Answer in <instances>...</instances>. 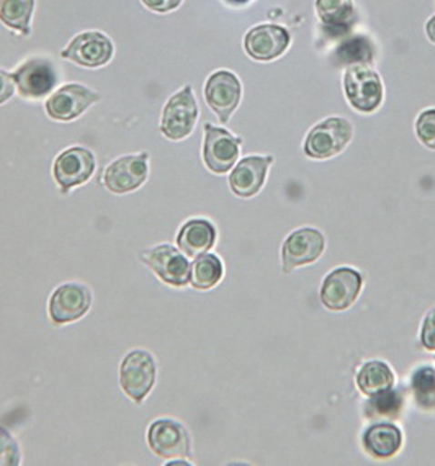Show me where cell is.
Here are the masks:
<instances>
[{"label":"cell","mask_w":435,"mask_h":466,"mask_svg":"<svg viewBox=\"0 0 435 466\" xmlns=\"http://www.w3.org/2000/svg\"><path fill=\"white\" fill-rule=\"evenodd\" d=\"M156 377H157V365L153 354L147 350L135 349L125 355V359L121 360V390L135 404H143L147 394L153 390Z\"/></svg>","instance_id":"6da1fadb"},{"label":"cell","mask_w":435,"mask_h":466,"mask_svg":"<svg viewBox=\"0 0 435 466\" xmlns=\"http://www.w3.org/2000/svg\"><path fill=\"white\" fill-rule=\"evenodd\" d=\"M147 445L154 455L169 461L192 457L190 434L176 419H156L147 429Z\"/></svg>","instance_id":"7a4b0ae2"},{"label":"cell","mask_w":435,"mask_h":466,"mask_svg":"<svg viewBox=\"0 0 435 466\" xmlns=\"http://www.w3.org/2000/svg\"><path fill=\"white\" fill-rule=\"evenodd\" d=\"M139 258L166 285L184 289L190 283V267L192 266L188 258L182 250L170 244H159L149 249L141 250Z\"/></svg>","instance_id":"3957f363"},{"label":"cell","mask_w":435,"mask_h":466,"mask_svg":"<svg viewBox=\"0 0 435 466\" xmlns=\"http://www.w3.org/2000/svg\"><path fill=\"white\" fill-rule=\"evenodd\" d=\"M344 89L349 104L359 112H375L383 102V84L370 66H349L344 76Z\"/></svg>","instance_id":"277c9868"},{"label":"cell","mask_w":435,"mask_h":466,"mask_svg":"<svg viewBox=\"0 0 435 466\" xmlns=\"http://www.w3.org/2000/svg\"><path fill=\"white\" fill-rule=\"evenodd\" d=\"M92 306V291L89 287L69 281L59 285L49 298L48 313L51 322L59 328L82 319Z\"/></svg>","instance_id":"5b68a950"},{"label":"cell","mask_w":435,"mask_h":466,"mask_svg":"<svg viewBox=\"0 0 435 466\" xmlns=\"http://www.w3.org/2000/svg\"><path fill=\"white\" fill-rule=\"evenodd\" d=\"M198 118V105L195 100L190 86L178 90L170 96L169 102L164 106L161 118V133L170 141L186 139L195 128Z\"/></svg>","instance_id":"8992f818"},{"label":"cell","mask_w":435,"mask_h":466,"mask_svg":"<svg viewBox=\"0 0 435 466\" xmlns=\"http://www.w3.org/2000/svg\"><path fill=\"white\" fill-rule=\"evenodd\" d=\"M352 125L344 118H328L309 131L305 153L311 159H329L346 149L352 139Z\"/></svg>","instance_id":"52a82bcc"},{"label":"cell","mask_w":435,"mask_h":466,"mask_svg":"<svg viewBox=\"0 0 435 466\" xmlns=\"http://www.w3.org/2000/svg\"><path fill=\"white\" fill-rule=\"evenodd\" d=\"M96 172V156L89 149L74 146L59 154L53 166V176L61 193L71 192L90 180Z\"/></svg>","instance_id":"ba28073f"},{"label":"cell","mask_w":435,"mask_h":466,"mask_svg":"<svg viewBox=\"0 0 435 466\" xmlns=\"http://www.w3.org/2000/svg\"><path fill=\"white\" fill-rule=\"evenodd\" d=\"M149 154H129L113 161L104 172V186L115 195L135 192L149 174Z\"/></svg>","instance_id":"9c48e42d"},{"label":"cell","mask_w":435,"mask_h":466,"mask_svg":"<svg viewBox=\"0 0 435 466\" xmlns=\"http://www.w3.org/2000/svg\"><path fill=\"white\" fill-rule=\"evenodd\" d=\"M241 139L233 137L225 128L205 125V143H203V161L215 174H226L233 169L239 157Z\"/></svg>","instance_id":"30bf717a"},{"label":"cell","mask_w":435,"mask_h":466,"mask_svg":"<svg viewBox=\"0 0 435 466\" xmlns=\"http://www.w3.org/2000/svg\"><path fill=\"white\" fill-rule=\"evenodd\" d=\"M102 96L81 84H67L53 92L45 108L49 118L56 121H73L79 118L89 106L97 104Z\"/></svg>","instance_id":"8fae6325"},{"label":"cell","mask_w":435,"mask_h":466,"mask_svg":"<svg viewBox=\"0 0 435 466\" xmlns=\"http://www.w3.org/2000/svg\"><path fill=\"white\" fill-rule=\"evenodd\" d=\"M363 279L354 268L342 267L330 272L321 289V301L330 311H344L362 291Z\"/></svg>","instance_id":"7c38bea8"},{"label":"cell","mask_w":435,"mask_h":466,"mask_svg":"<svg viewBox=\"0 0 435 466\" xmlns=\"http://www.w3.org/2000/svg\"><path fill=\"white\" fill-rule=\"evenodd\" d=\"M324 236L313 228H303L291 233L283 244V272L290 274L298 267L313 264L323 256Z\"/></svg>","instance_id":"4fadbf2b"},{"label":"cell","mask_w":435,"mask_h":466,"mask_svg":"<svg viewBox=\"0 0 435 466\" xmlns=\"http://www.w3.org/2000/svg\"><path fill=\"white\" fill-rule=\"evenodd\" d=\"M242 87L239 79L229 71L211 74L205 86V100L217 113L221 123H228L241 102Z\"/></svg>","instance_id":"5bb4252c"},{"label":"cell","mask_w":435,"mask_h":466,"mask_svg":"<svg viewBox=\"0 0 435 466\" xmlns=\"http://www.w3.org/2000/svg\"><path fill=\"white\" fill-rule=\"evenodd\" d=\"M12 76L20 96L30 100L43 98L56 87L57 73L55 66L41 57L28 59Z\"/></svg>","instance_id":"9a60e30c"},{"label":"cell","mask_w":435,"mask_h":466,"mask_svg":"<svg viewBox=\"0 0 435 466\" xmlns=\"http://www.w3.org/2000/svg\"><path fill=\"white\" fill-rule=\"evenodd\" d=\"M61 56L82 67H100L112 59L113 43L104 33H81L63 49Z\"/></svg>","instance_id":"2e32d148"},{"label":"cell","mask_w":435,"mask_h":466,"mask_svg":"<svg viewBox=\"0 0 435 466\" xmlns=\"http://www.w3.org/2000/svg\"><path fill=\"white\" fill-rule=\"evenodd\" d=\"M290 45V35L278 25H258L244 38V48L256 61H272L282 56Z\"/></svg>","instance_id":"e0dca14e"},{"label":"cell","mask_w":435,"mask_h":466,"mask_svg":"<svg viewBox=\"0 0 435 466\" xmlns=\"http://www.w3.org/2000/svg\"><path fill=\"white\" fill-rule=\"evenodd\" d=\"M272 156H249L244 157L229 176V187L234 195L241 198H250L266 184L267 172L272 166Z\"/></svg>","instance_id":"ac0fdd59"},{"label":"cell","mask_w":435,"mask_h":466,"mask_svg":"<svg viewBox=\"0 0 435 466\" xmlns=\"http://www.w3.org/2000/svg\"><path fill=\"white\" fill-rule=\"evenodd\" d=\"M217 236V228L208 219H203V218L188 219L178 229V249L182 250L187 258H198L213 249Z\"/></svg>","instance_id":"d6986e66"},{"label":"cell","mask_w":435,"mask_h":466,"mask_svg":"<svg viewBox=\"0 0 435 466\" xmlns=\"http://www.w3.org/2000/svg\"><path fill=\"white\" fill-rule=\"evenodd\" d=\"M365 451L375 459H391L403 445V435L398 427L391 424H377L363 435Z\"/></svg>","instance_id":"ffe728a7"},{"label":"cell","mask_w":435,"mask_h":466,"mask_svg":"<svg viewBox=\"0 0 435 466\" xmlns=\"http://www.w3.org/2000/svg\"><path fill=\"white\" fill-rule=\"evenodd\" d=\"M316 10L324 26L332 32H347L357 18L354 0H316Z\"/></svg>","instance_id":"44dd1931"},{"label":"cell","mask_w":435,"mask_h":466,"mask_svg":"<svg viewBox=\"0 0 435 466\" xmlns=\"http://www.w3.org/2000/svg\"><path fill=\"white\" fill-rule=\"evenodd\" d=\"M395 385V375L387 363L373 360L363 365L357 375V386L365 396H377L391 390Z\"/></svg>","instance_id":"7402d4cb"},{"label":"cell","mask_w":435,"mask_h":466,"mask_svg":"<svg viewBox=\"0 0 435 466\" xmlns=\"http://www.w3.org/2000/svg\"><path fill=\"white\" fill-rule=\"evenodd\" d=\"M223 274L225 267L221 258L210 252H205L195 258V262L190 267V283L197 289H215L223 279Z\"/></svg>","instance_id":"603a6c76"},{"label":"cell","mask_w":435,"mask_h":466,"mask_svg":"<svg viewBox=\"0 0 435 466\" xmlns=\"http://www.w3.org/2000/svg\"><path fill=\"white\" fill-rule=\"evenodd\" d=\"M35 0H0V20L10 30L28 36Z\"/></svg>","instance_id":"cb8c5ba5"},{"label":"cell","mask_w":435,"mask_h":466,"mask_svg":"<svg viewBox=\"0 0 435 466\" xmlns=\"http://www.w3.org/2000/svg\"><path fill=\"white\" fill-rule=\"evenodd\" d=\"M338 56L342 63L352 65H363L373 59V46L367 38H352L347 41L342 48L339 49Z\"/></svg>","instance_id":"d4e9b609"},{"label":"cell","mask_w":435,"mask_h":466,"mask_svg":"<svg viewBox=\"0 0 435 466\" xmlns=\"http://www.w3.org/2000/svg\"><path fill=\"white\" fill-rule=\"evenodd\" d=\"M22 463V451L15 437L0 426V466H18Z\"/></svg>","instance_id":"484cf974"},{"label":"cell","mask_w":435,"mask_h":466,"mask_svg":"<svg viewBox=\"0 0 435 466\" xmlns=\"http://www.w3.org/2000/svg\"><path fill=\"white\" fill-rule=\"evenodd\" d=\"M373 400L367 406L370 408V414H379V416H393L401 410V398L396 391H385V393L371 396Z\"/></svg>","instance_id":"4316f807"},{"label":"cell","mask_w":435,"mask_h":466,"mask_svg":"<svg viewBox=\"0 0 435 466\" xmlns=\"http://www.w3.org/2000/svg\"><path fill=\"white\" fill-rule=\"evenodd\" d=\"M416 133L422 145L428 146L429 149H435V110H426L420 115L416 121Z\"/></svg>","instance_id":"83f0119b"},{"label":"cell","mask_w":435,"mask_h":466,"mask_svg":"<svg viewBox=\"0 0 435 466\" xmlns=\"http://www.w3.org/2000/svg\"><path fill=\"white\" fill-rule=\"evenodd\" d=\"M420 340L424 349L430 352H435V308L429 311L424 324H422V332H420Z\"/></svg>","instance_id":"f1b7e54d"},{"label":"cell","mask_w":435,"mask_h":466,"mask_svg":"<svg viewBox=\"0 0 435 466\" xmlns=\"http://www.w3.org/2000/svg\"><path fill=\"white\" fill-rule=\"evenodd\" d=\"M14 94H15L14 76L5 73V71H0V105L5 104Z\"/></svg>","instance_id":"f546056e"},{"label":"cell","mask_w":435,"mask_h":466,"mask_svg":"<svg viewBox=\"0 0 435 466\" xmlns=\"http://www.w3.org/2000/svg\"><path fill=\"white\" fill-rule=\"evenodd\" d=\"M143 4L153 12L166 14V12L177 8L182 4V0H143Z\"/></svg>","instance_id":"4dcf8cb0"},{"label":"cell","mask_w":435,"mask_h":466,"mask_svg":"<svg viewBox=\"0 0 435 466\" xmlns=\"http://www.w3.org/2000/svg\"><path fill=\"white\" fill-rule=\"evenodd\" d=\"M426 32H428L429 40L435 43V16H432V18L429 20L428 26H426Z\"/></svg>","instance_id":"1f68e13d"},{"label":"cell","mask_w":435,"mask_h":466,"mask_svg":"<svg viewBox=\"0 0 435 466\" xmlns=\"http://www.w3.org/2000/svg\"><path fill=\"white\" fill-rule=\"evenodd\" d=\"M225 2L231 7H242V5H248L252 0H225Z\"/></svg>","instance_id":"d6a6232c"}]
</instances>
